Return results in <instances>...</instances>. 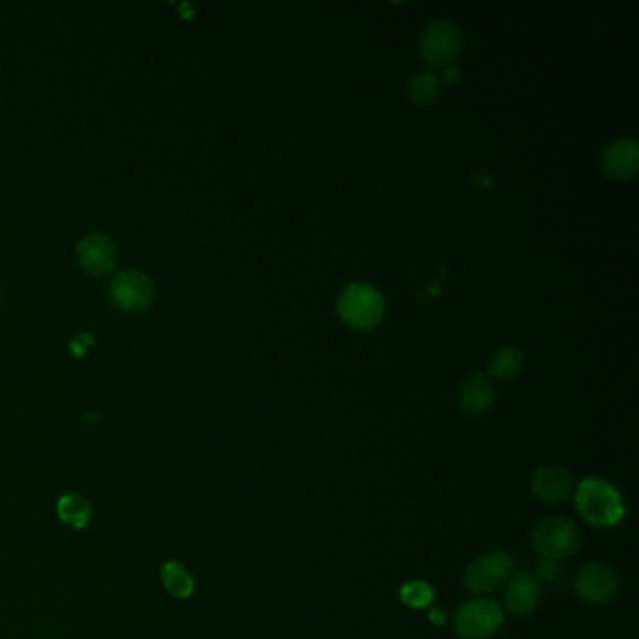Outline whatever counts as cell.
I'll use <instances>...</instances> for the list:
<instances>
[{
  "mask_svg": "<svg viewBox=\"0 0 639 639\" xmlns=\"http://www.w3.org/2000/svg\"><path fill=\"white\" fill-rule=\"evenodd\" d=\"M338 312L347 325L366 330L381 323L385 313V300L372 285L351 283L340 297Z\"/></svg>",
  "mask_w": 639,
  "mask_h": 639,
  "instance_id": "3957f363",
  "label": "cell"
},
{
  "mask_svg": "<svg viewBox=\"0 0 639 639\" xmlns=\"http://www.w3.org/2000/svg\"><path fill=\"white\" fill-rule=\"evenodd\" d=\"M430 619H431V623H435V625L439 626V625H443V623H445V613H443V611L441 610H437V608H435V610H431L430 611Z\"/></svg>",
  "mask_w": 639,
  "mask_h": 639,
  "instance_id": "44dd1931",
  "label": "cell"
},
{
  "mask_svg": "<svg viewBox=\"0 0 639 639\" xmlns=\"http://www.w3.org/2000/svg\"><path fill=\"white\" fill-rule=\"evenodd\" d=\"M505 625V613L491 598H475L461 606L454 628L461 639H490Z\"/></svg>",
  "mask_w": 639,
  "mask_h": 639,
  "instance_id": "7a4b0ae2",
  "label": "cell"
},
{
  "mask_svg": "<svg viewBox=\"0 0 639 639\" xmlns=\"http://www.w3.org/2000/svg\"><path fill=\"white\" fill-rule=\"evenodd\" d=\"M602 165L606 175L611 179L628 180L632 179L638 173L639 167V149L638 143L632 139H621L610 145L604 158Z\"/></svg>",
  "mask_w": 639,
  "mask_h": 639,
  "instance_id": "7c38bea8",
  "label": "cell"
},
{
  "mask_svg": "<svg viewBox=\"0 0 639 639\" xmlns=\"http://www.w3.org/2000/svg\"><path fill=\"white\" fill-rule=\"evenodd\" d=\"M572 478L563 467L544 465L538 467L531 478V490L538 501L546 505H555L566 499L572 491Z\"/></svg>",
  "mask_w": 639,
  "mask_h": 639,
  "instance_id": "8fae6325",
  "label": "cell"
},
{
  "mask_svg": "<svg viewBox=\"0 0 639 639\" xmlns=\"http://www.w3.org/2000/svg\"><path fill=\"white\" fill-rule=\"evenodd\" d=\"M461 32L450 21H435L428 29L424 30L420 38V51L424 59L435 66H446L461 51Z\"/></svg>",
  "mask_w": 639,
  "mask_h": 639,
  "instance_id": "52a82bcc",
  "label": "cell"
},
{
  "mask_svg": "<svg viewBox=\"0 0 639 639\" xmlns=\"http://www.w3.org/2000/svg\"><path fill=\"white\" fill-rule=\"evenodd\" d=\"M57 512H59L60 520L77 531L85 529L92 518V506L85 497H81L77 493L62 495L59 499V505H57Z\"/></svg>",
  "mask_w": 639,
  "mask_h": 639,
  "instance_id": "5bb4252c",
  "label": "cell"
},
{
  "mask_svg": "<svg viewBox=\"0 0 639 639\" xmlns=\"http://www.w3.org/2000/svg\"><path fill=\"white\" fill-rule=\"evenodd\" d=\"M542 585L533 572H516L506 581L505 608L514 615H527L538 606Z\"/></svg>",
  "mask_w": 639,
  "mask_h": 639,
  "instance_id": "30bf717a",
  "label": "cell"
},
{
  "mask_svg": "<svg viewBox=\"0 0 639 639\" xmlns=\"http://www.w3.org/2000/svg\"><path fill=\"white\" fill-rule=\"evenodd\" d=\"M512 574L514 561L508 553L499 550L486 551L467 566L463 574V585L475 595H486L505 585Z\"/></svg>",
  "mask_w": 639,
  "mask_h": 639,
  "instance_id": "5b68a950",
  "label": "cell"
},
{
  "mask_svg": "<svg viewBox=\"0 0 639 639\" xmlns=\"http://www.w3.org/2000/svg\"><path fill=\"white\" fill-rule=\"evenodd\" d=\"M523 353L514 347H503L495 357L491 358L490 375L495 379L510 381L521 372Z\"/></svg>",
  "mask_w": 639,
  "mask_h": 639,
  "instance_id": "2e32d148",
  "label": "cell"
},
{
  "mask_svg": "<svg viewBox=\"0 0 639 639\" xmlns=\"http://www.w3.org/2000/svg\"><path fill=\"white\" fill-rule=\"evenodd\" d=\"M557 574H559V566L555 561L544 559L540 565L536 566L535 576L538 580L553 581L557 578Z\"/></svg>",
  "mask_w": 639,
  "mask_h": 639,
  "instance_id": "d6986e66",
  "label": "cell"
},
{
  "mask_svg": "<svg viewBox=\"0 0 639 639\" xmlns=\"http://www.w3.org/2000/svg\"><path fill=\"white\" fill-rule=\"evenodd\" d=\"M580 531L574 521L546 518L533 531V548L548 561L570 557L580 548Z\"/></svg>",
  "mask_w": 639,
  "mask_h": 639,
  "instance_id": "277c9868",
  "label": "cell"
},
{
  "mask_svg": "<svg viewBox=\"0 0 639 639\" xmlns=\"http://www.w3.org/2000/svg\"><path fill=\"white\" fill-rule=\"evenodd\" d=\"M443 75H445L446 83H456V81H460V70L454 68V66H446Z\"/></svg>",
  "mask_w": 639,
  "mask_h": 639,
  "instance_id": "ffe728a7",
  "label": "cell"
},
{
  "mask_svg": "<svg viewBox=\"0 0 639 639\" xmlns=\"http://www.w3.org/2000/svg\"><path fill=\"white\" fill-rule=\"evenodd\" d=\"M162 583H164L165 591L175 598H190L194 595L195 583L192 574L179 565L177 561H169L162 566Z\"/></svg>",
  "mask_w": 639,
  "mask_h": 639,
  "instance_id": "9a60e30c",
  "label": "cell"
},
{
  "mask_svg": "<svg viewBox=\"0 0 639 639\" xmlns=\"http://www.w3.org/2000/svg\"><path fill=\"white\" fill-rule=\"evenodd\" d=\"M493 400H495V387L490 377H486L484 373L471 375L461 387V409L467 415H482L484 411L490 409Z\"/></svg>",
  "mask_w": 639,
  "mask_h": 639,
  "instance_id": "4fadbf2b",
  "label": "cell"
},
{
  "mask_svg": "<svg viewBox=\"0 0 639 639\" xmlns=\"http://www.w3.org/2000/svg\"><path fill=\"white\" fill-rule=\"evenodd\" d=\"M619 580L610 565L591 561L583 565L576 576V593L589 604H606L617 595Z\"/></svg>",
  "mask_w": 639,
  "mask_h": 639,
  "instance_id": "ba28073f",
  "label": "cell"
},
{
  "mask_svg": "<svg viewBox=\"0 0 639 639\" xmlns=\"http://www.w3.org/2000/svg\"><path fill=\"white\" fill-rule=\"evenodd\" d=\"M576 510L595 527H615L625 518L621 493L602 478H585L576 490Z\"/></svg>",
  "mask_w": 639,
  "mask_h": 639,
  "instance_id": "6da1fadb",
  "label": "cell"
},
{
  "mask_svg": "<svg viewBox=\"0 0 639 639\" xmlns=\"http://www.w3.org/2000/svg\"><path fill=\"white\" fill-rule=\"evenodd\" d=\"M154 298V283L139 270L119 272L109 283V300L126 313L143 312Z\"/></svg>",
  "mask_w": 639,
  "mask_h": 639,
  "instance_id": "8992f818",
  "label": "cell"
},
{
  "mask_svg": "<svg viewBox=\"0 0 639 639\" xmlns=\"http://www.w3.org/2000/svg\"><path fill=\"white\" fill-rule=\"evenodd\" d=\"M75 253L81 267L94 276L109 274L117 265V248L104 233L87 235L77 244Z\"/></svg>",
  "mask_w": 639,
  "mask_h": 639,
  "instance_id": "9c48e42d",
  "label": "cell"
},
{
  "mask_svg": "<svg viewBox=\"0 0 639 639\" xmlns=\"http://www.w3.org/2000/svg\"><path fill=\"white\" fill-rule=\"evenodd\" d=\"M402 600L411 608H428L433 600V589L424 581H411L402 587Z\"/></svg>",
  "mask_w": 639,
  "mask_h": 639,
  "instance_id": "ac0fdd59",
  "label": "cell"
},
{
  "mask_svg": "<svg viewBox=\"0 0 639 639\" xmlns=\"http://www.w3.org/2000/svg\"><path fill=\"white\" fill-rule=\"evenodd\" d=\"M409 96L418 105H431L439 98V79L433 72L415 75L409 83Z\"/></svg>",
  "mask_w": 639,
  "mask_h": 639,
  "instance_id": "e0dca14e",
  "label": "cell"
}]
</instances>
